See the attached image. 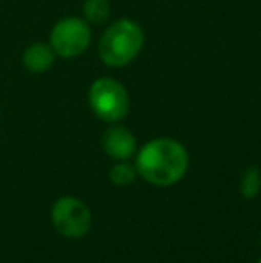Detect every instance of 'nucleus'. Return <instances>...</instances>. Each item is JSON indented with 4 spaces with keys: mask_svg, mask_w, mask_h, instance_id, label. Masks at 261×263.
Listing matches in <instances>:
<instances>
[{
    "mask_svg": "<svg viewBox=\"0 0 261 263\" xmlns=\"http://www.w3.org/2000/svg\"><path fill=\"white\" fill-rule=\"evenodd\" d=\"M138 176L157 188L177 184L190 166L188 149L179 140L159 136L143 143L134 156Z\"/></svg>",
    "mask_w": 261,
    "mask_h": 263,
    "instance_id": "f257e3e1",
    "label": "nucleus"
},
{
    "mask_svg": "<svg viewBox=\"0 0 261 263\" xmlns=\"http://www.w3.org/2000/svg\"><path fill=\"white\" fill-rule=\"evenodd\" d=\"M91 38V25L84 18L65 16L54 24L49 43L57 58L75 59L90 49Z\"/></svg>",
    "mask_w": 261,
    "mask_h": 263,
    "instance_id": "20e7f679",
    "label": "nucleus"
},
{
    "mask_svg": "<svg viewBox=\"0 0 261 263\" xmlns=\"http://www.w3.org/2000/svg\"><path fill=\"white\" fill-rule=\"evenodd\" d=\"M88 106L98 120L118 124L129 115L131 97L124 83L115 77H98L88 88Z\"/></svg>",
    "mask_w": 261,
    "mask_h": 263,
    "instance_id": "7ed1b4c3",
    "label": "nucleus"
},
{
    "mask_svg": "<svg viewBox=\"0 0 261 263\" xmlns=\"http://www.w3.org/2000/svg\"><path fill=\"white\" fill-rule=\"evenodd\" d=\"M111 4L109 0H84L83 18L90 25H102L109 20Z\"/></svg>",
    "mask_w": 261,
    "mask_h": 263,
    "instance_id": "6e6552de",
    "label": "nucleus"
},
{
    "mask_svg": "<svg viewBox=\"0 0 261 263\" xmlns=\"http://www.w3.org/2000/svg\"><path fill=\"white\" fill-rule=\"evenodd\" d=\"M102 149L115 161H126L136 156L138 153V142L134 133L129 127L118 124H111L102 135Z\"/></svg>",
    "mask_w": 261,
    "mask_h": 263,
    "instance_id": "423d86ee",
    "label": "nucleus"
},
{
    "mask_svg": "<svg viewBox=\"0 0 261 263\" xmlns=\"http://www.w3.org/2000/svg\"><path fill=\"white\" fill-rule=\"evenodd\" d=\"M0 115H2V111H0Z\"/></svg>",
    "mask_w": 261,
    "mask_h": 263,
    "instance_id": "f8f14e48",
    "label": "nucleus"
},
{
    "mask_svg": "<svg viewBox=\"0 0 261 263\" xmlns=\"http://www.w3.org/2000/svg\"><path fill=\"white\" fill-rule=\"evenodd\" d=\"M145 47V31L129 16L116 18L104 29L98 38L97 52L102 65L124 68L131 65Z\"/></svg>",
    "mask_w": 261,
    "mask_h": 263,
    "instance_id": "f03ea898",
    "label": "nucleus"
},
{
    "mask_svg": "<svg viewBox=\"0 0 261 263\" xmlns=\"http://www.w3.org/2000/svg\"><path fill=\"white\" fill-rule=\"evenodd\" d=\"M109 181H111L115 186H129L136 181L138 176V170H136V165L131 163V159H126V161H115V165L109 168Z\"/></svg>",
    "mask_w": 261,
    "mask_h": 263,
    "instance_id": "1a4fd4ad",
    "label": "nucleus"
},
{
    "mask_svg": "<svg viewBox=\"0 0 261 263\" xmlns=\"http://www.w3.org/2000/svg\"><path fill=\"white\" fill-rule=\"evenodd\" d=\"M50 220H52L54 229L61 236L77 240L90 233L93 217L86 202L72 195H63L52 204Z\"/></svg>",
    "mask_w": 261,
    "mask_h": 263,
    "instance_id": "39448f33",
    "label": "nucleus"
},
{
    "mask_svg": "<svg viewBox=\"0 0 261 263\" xmlns=\"http://www.w3.org/2000/svg\"><path fill=\"white\" fill-rule=\"evenodd\" d=\"M240 192L244 199H254L261 192V170L258 166H249L242 174Z\"/></svg>",
    "mask_w": 261,
    "mask_h": 263,
    "instance_id": "9d476101",
    "label": "nucleus"
},
{
    "mask_svg": "<svg viewBox=\"0 0 261 263\" xmlns=\"http://www.w3.org/2000/svg\"><path fill=\"white\" fill-rule=\"evenodd\" d=\"M258 263H261V258H259V260H258Z\"/></svg>",
    "mask_w": 261,
    "mask_h": 263,
    "instance_id": "9b49d317",
    "label": "nucleus"
},
{
    "mask_svg": "<svg viewBox=\"0 0 261 263\" xmlns=\"http://www.w3.org/2000/svg\"><path fill=\"white\" fill-rule=\"evenodd\" d=\"M56 52L49 42H34L24 50L22 63L31 73H45L56 63Z\"/></svg>",
    "mask_w": 261,
    "mask_h": 263,
    "instance_id": "0eeeda50",
    "label": "nucleus"
}]
</instances>
